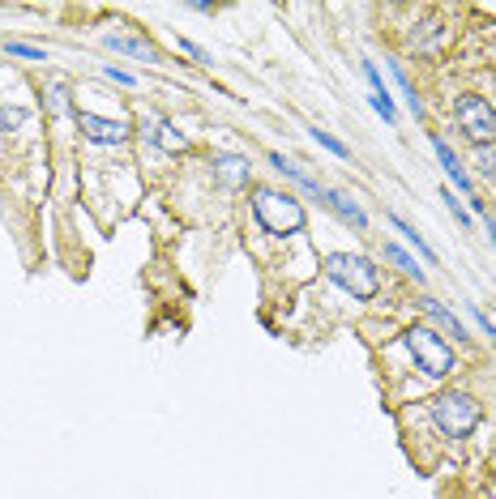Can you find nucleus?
<instances>
[{
	"label": "nucleus",
	"mask_w": 496,
	"mask_h": 499,
	"mask_svg": "<svg viewBox=\"0 0 496 499\" xmlns=\"http://www.w3.org/2000/svg\"><path fill=\"white\" fill-rule=\"evenodd\" d=\"M321 269H326V277L334 286L347 290L351 299H360V304H372L381 295V269L368 257H360V252H330L321 260Z\"/></svg>",
	"instance_id": "nucleus-2"
},
{
	"label": "nucleus",
	"mask_w": 496,
	"mask_h": 499,
	"mask_svg": "<svg viewBox=\"0 0 496 499\" xmlns=\"http://www.w3.org/2000/svg\"><path fill=\"white\" fill-rule=\"evenodd\" d=\"M248 210L257 218L265 235H274V240H291V235H304V226H308V210L299 205L296 193H279V188H253V201H248Z\"/></svg>",
	"instance_id": "nucleus-1"
},
{
	"label": "nucleus",
	"mask_w": 496,
	"mask_h": 499,
	"mask_svg": "<svg viewBox=\"0 0 496 499\" xmlns=\"http://www.w3.org/2000/svg\"><path fill=\"white\" fill-rule=\"evenodd\" d=\"M248 171H253V162L244 154H215V179L223 188H248Z\"/></svg>",
	"instance_id": "nucleus-9"
},
{
	"label": "nucleus",
	"mask_w": 496,
	"mask_h": 499,
	"mask_svg": "<svg viewBox=\"0 0 496 499\" xmlns=\"http://www.w3.org/2000/svg\"><path fill=\"white\" fill-rule=\"evenodd\" d=\"M48 107H51V115H73V107H69V81H51L48 86Z\"/></svg>",
	"instance_id": "nucleus-17"
},
{
	"label": "nucleus",
	"mask_w": 496,
	"mask_h": 499,
	"mask_svg": "<svg viewBox=\"0 0 496 499\" xmlns=\"http://www.w3.org/2000/svg\"><path fill=\"white\" fill-rule=\"evenodd\" d=\"M483 222H488V235H492V243H496V218H488V213H483Z\"/></svg>",
	"instance_id": "nucleus-25"
},
{
	"label": "nucleus",
	"mask_w": 496,
	"mask_h": 499,
	"mask_svg": "<svg viewBox=\"0 0 496 499\" xmlns=\"http://www.w3.org/2000/svg\"><path fill=\"white\" fill-rule=\"evenodd\" d=\"M385 260H390V265H398V269H402V274L411 277V282H419V286H424V282H428V269H419V260L411 257V252H407V248H402V243H385Z\"/></svg>",
	"instance_id": "nucleus-13"
},
{
	"label": "nucleus",
	"mask_w": 496,
	"mask_h": 499,
	"mask_svg": "<svg viewBox=\"0 0 496 499\" xmlns=\"http://www.w3.org/2000/svg\"><path fill=\"white\" fill-rule=\"evenodd\" d=\"M176 43H180V51H188V56H193V60H197V65H215V56H210V51L201 48V43H193V39H176Z\"/></svg>",
	"instance_id": "nucleus-23"
},
{
	"label": "nucleus",
	"mask_w": 496,
	"mask_h": 499,
	"mask_svg": "<svg viewBox=\"0 0 496 499\" xmlns=\"http://www.w3.org/2000/svg\"><path fill=\"white\" fill-rule=\"evenodd\" d=\"M385 222L394 226V231L402 235V240H407V248H415V252H419V257L428 260V265H436V252H432L428 240H424V235H419V231H415V226L407 222V218H398V213H385Z\"/></svg>",
	"instance_id": "nucleus-14"
},
{
	"label": "nucleus",
	"mask_w": 496,
	"mask_h": 499,
	"mask_svg": "<svg viewBox=\"0 0 496 499\" xmlns=\"http://www.w3.org/2000/svg\"><path fill=\"white\" fill-rule=\"evenodd\" d=\"M5 51H9V56H17V60H34V65H48V51L34 48V43H22V39H9V43H5Z\"/></svg>",
	"instance_id": "nucleus-18"
},
{
	"label": "nucleus",
	"mask_w": 496,
	"mask_h": 499,
	"mask_svg": "<svg viewBox=\"0 0 496 499\" xmlns=\"http://www.w3.org/2000/svg\"><path fill=\"white\" fill-rule=\"evenodd\" d=\"M402 346H407V355H411V363L428 380H445L449 371H454V346H449L436 329H428V324H411L407 333H402Z\"/></svg>",
	"instance_id": "nucleus-4"
},
{
	"label": "nucleus",
	"mask_w": 496,
	"mask_h": 499,
	"mask_svg": "<svg viewBox=\"0 0 496 499\" xmlns=\"http://www.w3.org/2000/svg\"><path fill=\"white\" fill-rule=\"evenodd\" d=\"M103 77L116 81V86H137V77H133V73H124V68H116V65H103Z\"/></svg>",
	"instance_id": "nucleus-24"
},
{
	"label": "nucleus",
	"mask_w": 496,
	"mask_h": 499,
	"mask_svg": "<svg viewBox=\"0 0 496 499\" xmlns=\"http://www.w3.org/2000/svg\"><path fill=\"white\" fill-rule=\"evenodd\" d=\"M441 201H445V210L454 213L458 222H463V226H471V210H466L463 201H454V188H441Z\"/></svg>",
	"instance_id": "nucleus-22"
},
{
	"label": "nucleus",
	"mask_w": 496,
	"mask_h": 499,
	"mask_svg": "<svg viewBox=\"0 0 496 499\" xmlns=\"http://www.w3.org/2000/svg\"><path fill=\"white\" fill-rule=\"evenodd\" d=\"M73 124L82 132L90 145H107V150H116L133 137V129L124 120H103V115H90V112H73Z\"/></svg>",
	"instance_id": "nucleus-6"
},
{
	"label": "nucleus",
	"mask_w": 496,
	"mask_h": 499,
	"mask_svg": "<svg viewBox=\"0 0 496 499\" xmlns=\"http://www.w3.org/2000/svg\"><path fill=\"white\" fill-rule=\"evenodd\" d=\"M270 167H274L279 176H287V179H291L296 188H304V193H308V196H317V201L326 205V193H330V188H321V184H317V179L308 176V171H299V167H296V162H291V159H282L279 150L270 154Z\"/></svg>",
	"instance_id": "nucleus-10"
},
{
	"label": "nucleus",
	"mask_w": 496,
	"mask_h": 499,
	"mask_svg": "<svg viewBox=\"0 0 496 499\" xmlns=\"http://www.w3.org/2000/svg\"><path fill=\"white\" fill-rule=\"evenodd\" d=\"M103 48L133 56V60H146V65H163V51L154 48L150 39H137V34H103Z\"/></svg>",
	"instance_id": "nucleus-8"
},
{
	"label": "nucleus",
	"mask_w": 496,
	"mask_h": 499,
	"mask_svg": "<svg viewBox=\"0 0 496 499\" xmlns=\"http://www.w3.org/2000/svg\"><path fill=\"white\" fill-rule=\"evenodd\" d=\"M326 210H334L343 222L351 226V231H360V235L368 231V213L360 210V201H351V196L338 193V188H330V193H326Z\"/></svg>",
	"instance_id": "nucleus-11"
},
{
	"label": "nucleus",
	"mask_w": 496,
	"mask_h": 499,
	"mask_svg": "<svg viewBox=\"0 0 496 499\" xmlns=\"http://www.w3.org/2000/svg\"><path fill=\"white\" fill-rule=\"evenodd\" d=\"M154 145L167 150V154H180V150H188V137H184V132L163 115V124H159V132H154Z\"/></svg>",
	"instance_id": "nucleus-15"
},
{
	"label": "nucleus",
	"mask_w": 496,
	"mask_h": 499,
	"mask_svg": "<svg viewBox=\"0 0 496 499\" xmlns=\"http://www.w3.org/2000/svg\"><path fill=\"white\" fill-rule=\"evenodd\" d=\"M428 419L445 440H466V435L480 427L483 405L471 393H463V388H445V393H436L428 402Z\"/></svg>",
	"instance_id": "nucleus-3"
},
{
	"label": "nucleus",
	"mask_w": 496,
	"mask_h": 499,
	"mask_svg": "<svg viewBox=\"0 0 496 499\" xmlns=\"http://www.w3.org/2000/svg\"><path fill=\"white\" fill-rule=\"evenodd\" d=\"M428 141H432V154H436V162H441V171L449 176V184H454V188H458L463 196H475V184H471V176L463 171V162H458V154L449 150L445 137H441V132H432Z\"/></svg>",
	"instance_id": "nucleus-7"
},
{
	"label": "nucleus",
	"mask_w": 496,
	"mask_h": 499,
	"mask_svg": "<svg viewBox=\"0 0 496 499\" xmlns=\"http://www.w3.org/2000/svg\"><path fill=\"white\" fill-rule=\"evenodd\" d=\"M419 307H424V312H428L432 321L441 324V329H445V333H449L454 341H466V324L458 321V316H454V312H449V307L441 304V299H432V295H424V299H419Z\"/></svg>",
	"instance_id": "nucleus-12"
},
{
	"label": "nucleus",
	"mask_w": 496,
	"mask_h": 499,
	"mask_svg": "<svg viewBox=\"0 0 496 499\" xmlns=\"http://www.w3.org/2000/svg\"><path fill=\"white\" fill-rule=\"evenodd\" d=\"M0 51H5V43H0Z\"/></svg>",
	"instance_id": "nucleus-26"
},
{
	"label": "nucleus",
	"mask_w": 496,
	"mask_h": 499,
	"mask_svg": "<svg viewBox=\"0 0 496 499\" xmlns=\"http://www.w3.org/2000/svg\"><path fill=\"white\" fill-rule=\"evenodd\" d=\"M308 137H313V141H317V145H321V150H330L334 159H351V150H347V145H343V141H338V137H330V132H321V129H313V132H308Z\"/></svg>",
	"instance_id": "nucleus-20"
},
{
	"label": "nucleus",
	"mask_w": 496,
	"mask_h": 499,
	"mask_svg": "<svg viewBox=\"0 0 496 499\" xmlns=\"http://www.w3.org/2000/svg\"><path fill=\"white\" fill-rule=\"evenodd\" d=\"M390 77H394V86H398V95H402V103L411 107V115H424V103H419V95L411 90V81H407L402 65H394V60H390Z\"/></svg>",
	"instance_id": "nucleus-16"
},
{
	"label": "nucleus",
	"mask_w": 496,
	"mask_h": 499,
	"mask_svg": "<svg viewBox=\"0 0 496 499\" xmlns=\"http://www.w3.org/2000/svg\"><path fill=\"white\" fill-rule=\"evenodd\" d=\"M454 124L463 129L466 141H475V145L496 141V115L488 107V98H480V95H463L454 103Z\"/></svg>",
	"instance_id": "nucleus-5"
},
{
	"label": "nucleus",
	"mask_w": 496,
	"mask_h": 499,
	"mask_svg": "<svg viewBox=\"0 0 496 499\" xmlns=\"http://www.w3.org/2000/svg\"><path fill=\"white\" fill-rule=\"evenodd\" d=\"M26 120H31L26 107H5V103H0V132H17Z\"/></svg>",
	"instance_id": "nucleus-19"
},
{
	"label": "nucleus",
	"mask_w": 496,
	"mask_h": 499,
	"mask_svg": "<svg viewBox=\"0 0 496 499\" xmlns=\"http://www.w3.org/2000/svg\"><path fill=\"white\" fill-rule=\"evenodd\" d=\"M475 162L488 179H496V145H475Z\"/></svg>",
	"instance_id": "nucleus-21"
}]
</instances>
